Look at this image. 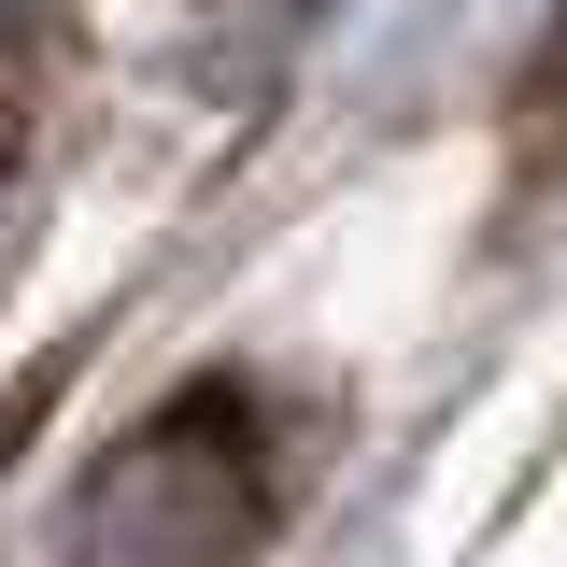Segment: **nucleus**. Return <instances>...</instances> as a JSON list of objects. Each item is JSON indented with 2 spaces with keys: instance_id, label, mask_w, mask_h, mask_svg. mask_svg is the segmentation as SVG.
Listing matches in <instances>:
<instances>
[{
  "instance_id": "nucleus-1",
  "label": "nucleus",
  "mask_w": 567,
  "mask_h": 567,
  "mask_svg": "<svg viewBox=\"0 0 567 567\" xmlns=\"http://www.w3.org/2000/svg\"><path fill=\"white\" fill-rule=\"evenodd\" d=\"M256 525H270L256 425L227 412V398H185V412H156L128 454L85 483V511H71V567H241Z\"/></svg>"
}]
</instances>
